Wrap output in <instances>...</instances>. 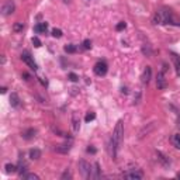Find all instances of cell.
Wrapping results in <instances>:
<instances>
[{
    "mask_svg": "<svg viewBox=\"0 0 180 180\" xmlns=\"http://www.w3.org/2000/svg\"><path fill=\"white\" fill-rule=\"evenodd\" d=\"M122 138H124V124L120 120L116 124V128L113 131V137H111V142H110V148H111V156L113 159H116L117 152L120 149V145L122 143Z\"/></svg>",
    "mask_w": 180,
    "mask_h": 180,
    "instance_id": "cell-1",
    "label": "cell"
},
{
    "mask_svg": "<svg viewBox=\"0 0 180 180\" xmlns=\"http://www.w3.org/2000/svg\"><path fill=\"white\" fill-rule=\"evenodd\" d=\"M173 17H172V10L169 9H162L156 11L155 17H153V23L155 24H169L172 23Z\"/></svg>",
    "mask_w": 180,
    "mask_h": 180,
    "instance_id": "cell-2",
    "label": "cell"
},
{
    "mask_svg": "<svg viewBox=\"0 0 180 180\" xmlns=\"http://www.w3.org/2000/svg\"><path fill=\"white\" fill-rule=\"evenodd\" d=\"M122 177L127 180H141L143 177V173L139 169H131V170L125 172V173L122 174Z\"/></svg>",
    "mask_w": 180,
    "mask_h": 180,
    "instance_id": "cell-3",
    "label": "cell"
},
{
    "mask_svg": "<svg viewBox=\"0 0 180 180\" xmlns=\"http://www.w3.org/2000/svg\"><path fill=\"white\" fill-rule=\"evenodd\" d=\"M79 169H80V173H82L83 176L90 179V176H92V170H93V168L90 166V163H87V162H85V160H80L79 162Z\"/></svg>",
    "mask_w": 180,
    "mask_h": 180,
    "instance_id": "cell-4",
    "label": "cell"
},
{
    "mask_svg": "<svg viewBox=\"0 0 180 180\" xmlns=\"http://www.w3.org/2000/svg\"><path fill=\"white\" fill-rule=\"evenodd\" d=\"M14 10H15L14 2H13V0H7L6 3L2 6V14H3V15H10V14L14 13Z\"/></svg>",
    "mask_w": 180,
    "mask_h": 180,
    "instance_id": "cell-5",
    "label": "cell"
},
{
    "mask_svg": "<svg viewBox=\"0 0 180 180\" xmlns=\"http://www.w3.org/2000/svg\"><path fill=\"white\" fill-rule=\"evenodd\" d=\"M93 70H94V73L97 75V76H104V75L107 73L108 68H107L106 62H97V64L94 65V68H93Z\"/></svg>",
    "mask_w": 180,
    "mask_h": 180,
    "instance_id": "cell-6",
    "label": "cell"
},
{
    "mask_svg": "<svg viewBox=\"0 0 180 180\" xmlns=\"http://www.w3.org/2000/svg\"><path fill=\"white\" fill-rule=\"evenodd\" d=\"M21 59H23V61H24L25 64H27L28 66H30V68H31V69H33V70H37V69H38L37 64L34 62L33 56H31L30 54H28V52H23V54H21Z\"/></svg>",
    "mask_w": 180,
    "mask_h": 180,
    "instance_id": "cell-7",
    "label": "cell"
},
{
    "mask_svg": "<svg viewBox=\"0 0 180 180\" xmlns=\"http://www.w3.org/2000/svg\"><path fill=\"white\" fill-rule=\"evenodd\" d=\"M166 86H168V83H166L165 75H163V72H159L158 77H156V87L160 89V90H163V89H166Z\"/></svg>",
    "mask_w": 180,
    "mask_h": 180,
    "instance_id": "cell-8",
    "label": "cell"
},
{
    "mask_svg": "<svg viewBox=\"0 0 180 180\" xmlns=\"http://www.w3.org/2000/svg\"><path fill=\"white\" fill-rule=\"evenodd\" d=\"M156 158H158V160L160 162L165 168H169V166H170V159H169L165 153H162L160 151H156Z\"/></svg>",
    "mask_w": 180,
    "mask_h": 180,
    "instance_id": "cell-9",
    "label": "cell"
},
{
    "mask_svg": "<svg viewBox=\"0 0 180 180\" xmlns=\"http://www.w3.org/2000/svg\"><path fill=\"white\" fill-rule=\"evenodd\" d=\"M72 128H73V132H79L80 130V118L77 113H73V116H72Z\"/></svg>",
    "mask_w": 180,
    "mask_h": 180,
    "instance_id": "cell-10",
    "label": "cell"
},
{
    "mask_svg": "<svg viewBox=\"0 0 180 180\" xmlns=\"http://www.w3.org/2000/svg\"><path fill=\"white\" fill-rule=\"evenodd\" d=\"M151 77H152V69H151V66H147L145 68V70H143V73H142V82L143 83H149Z\"/></svg>",
    "mask_w": 180,
    "mask_h": 180,
    "instance_id": "cell-11",
    "label": "cell"
},
{
    "mask_svg": "<svg viewBox=\"0 0 180 180\" xmlns=\"http://www.w3.org/2000/svg\"><path fill=\"white\" fill-rule=\"evenodd\" d=\"M172 59H173V64H174V69H176V73L177 76H180V56L174 52H172Z\"/></svg>",
    "mask_w": 180,
    "mask_h": 180,
    "instance_id": "cell-12",
    "label": "cell"
},
{
    "mask_svg": "<svg viewBox=\"0 0 180 180\" xmlns=\"http://www.w3.org/2000/svg\"><path fill=\"white\" fill-rule=\"evenodd\" d=\"M70 148L72 147H70L69 143H61V145H56L55 147V151L58 153H68L70 151Z\"/></svg>",
    "mask_w": 180,
    "mask_h": 180,
    "instance_id": "cell-13",
    "label": "cell"
},
{
    "mask_svg": "<svg viewBox=\"0 0 180 180\" xmlns=\"http://www.w3.org/2000/svg\"><path fill=\"white\" fill-rule=\"evenodd\" d=\"M10 104H11V107H20V97L17 93H11L10 94Z\"/></svg>",
    "mask_w": 180,
    "mask_h": 180,
    "instance_id": "cell-14",
    "label": "cell"
},
{
    "mask_svg": "<svg viewBox=\"0 0 180 180\" xmlns=\"http://www.w3.org/2000/svg\"><path fill=\"white\" fill-rule=\"evenodd\" d=\"M35 134H37V131H35L34 128H30V130H25V131L23 132L21 137L24 138V139H27V141H28V139H33V138L35 137Z\"/></svg>",
    "mask_w": 180,
    "mask_h": 180,
    "instance_id": "cell-15",
    "label": "cell"
},
{
    "mask_svg": "<svg viewBox=\"0 0 180 180\" xmlns=\"http://www.w3.org/2000/svg\"><path fill=\"white\" fill-rule=\"evenodd\" d=\"M34 30H35V33H46V30H48V23H40V24H37L35 27H34Z\"/></svg>",
    "mask_w": 180,
    "mask_h": 180,
    "instance_id": "cell-16",
    "label": "cell"
},
{
    "mask_svg": "<svg viewBox=\"0 0 180 180\" xmlns=\"http://www.w3.org/2000/svg\"><path fill=\"white\" fill-rule=\"evenodd\" d=\"M90 179H100V165H99V163H94V165H93V170H92Z\"/></svg>",
    "mask_w": 180,
    "mask_h": 180,
    "instance_id": "cell-17",
    "label": "cell"
},
{
    "mask_svg": "<svg viewBox=\"0 0 180 180\" xmlns=\"http://www.w3.org/2000/svg\"><path fill=\"white\" fill-rule=\"evenodd\" d=\"M30 158L33 160H38L41 158V151L40 149H31L30 151Z\"/></svg>",
    "mask_w": 180,
    "mask_h": 180,
    "instance_id": "cell-18",
    "label": "cell"
},
{
    "mask_svg": "<svg viewBox=\"0 0 180 180\" xmlns=\"http://www.w3.org/2000/svg\"><path fill=\"white\" fill-rule=\"evenodd\" d=\"M4 169H6V173H15L17 170V166L13 165V163H7L6 166H4Z\"/></svg>",
    "mask_w": 180,
    "mask_h": 180,
    "instance_id": "cell-19",
    "label": "cell"
},
{
    "mask_svg": "<svg viewBox=\"0 0 180 180\" xmlns=\"http://www.w3.org/2000/svg\"><path fill=\"white\" fill-rule=\"evenodd\" d=\"M21 177L25 180H40V176L35 173H25V174H23Z\"/></svg>",
    "mask_w": 180,
    "mask_h": 180,
    "instance_id": "cell-20",
    "label": "cell"
},
{
    "mask_svg": "<svg viewBox=\"0 0 180 180\" xmlns=\"http://www.w3.org/2000/svg\"><path fill=\"white\" fill-rule=\"evenodd\" d=\"M172 143H173L177 149H180V134H174L172 137Z\"/></svg>",
    "mask_w": 180,
    "mask_h": 180,
    "instance_id": "cell-21",
    "label": "cell"
},
{
    "mask_svg": "<svg viewBox=\"0 0 180 180\" xmlns=\"http://www.w3.org/2000/svg\"><path fill=\"white\" fill-rule=\"evenodd\" d=\"M23 28H24V24L20 23V21L14 23V25H13V31H14V33H21Z\"/></svg>",
    "mask_w": 180,
    "mask_h": 180,
    "instance_id": "cell-22",
    "label": "cell"
},
{
    "mask_svg": "<svg viewBox=\"0 0 180 180\" xmlns=\"http://www.w3.org/2000/svg\"><path fill=\"white\" fill-rule=\"evenodd\" d=\"M142 52H143V54H145V55L148 56V58H151V56H152V51H151V45H147V44H145V45H142Z\"/></svg>",
    "mask_w": 180,
    "mask_h": 180,
    "instance_id": "cell-23",
    "label": "cell"
},
{
    "mask_svg": "<svg viewBox=\"0 0 180 180\" xmlns=\"http://www.w3.org/2000/svg\"><path fill=\"white\" fill-rule=\"evenodd\" d=\"M65 52H68V54H73V52H76V46L73 45V44H68V45H65Z\"/></svg>",
    "mask_w": 180,
    "mask_h": 180,
    "instance_id": "cell-24",
    "label": "cell"
},
{
    "mask_svg": "<svg viewBox=\"0 0 180 180\" xmlns=\"http://www.w3.org/2000/svg\"><path fill=\"white\" fill-rule=\"evenodd\" d=\"M96 118V114L93 113V111H89L87 114H86V122H90V121H93V120Z\"/></svg>",
    "mask_w": 180,
    "mask_h": 180,
    "instance_id": "cell-25",
    "label": "cell"
},
{
    "mask_svg": "<svg viewBox=\"0 0 180 180\" xmlns=\"http://www.w3.org/2000/svg\"><path fill=\"white\" fill-rule=\"evenodd\" d=\"M52 37L61 38L62 37V31L59 30V28H54V30H52Z\"/></svg>",
    "mask_w": 180,
    "mask_h": 180,
    "instance_id": "cell-26",
    "label": "cell"
},
{
    "mask_svg": "<svg viewBox=\"0 0 180 180\" xmlns=\"http://www.w3.org/2000/svg\"><path fill=\"white\" fill-rule=\"evenodd\" d=\"M83 48H85V49H90V48H92V41H90V40H85V41H83Z\"/></svg>",
    "mask_w": 180,
    "mask_h": 180,
    "instance_id": "cell-27",
    "label": "cell"
},
{
    "mask_svg": "<svg viewBox=\"0 0 180 180\" xmlns=\"http://www.w3.org/2000/svg\"><path fill=\"white\" fill-rule=\"evenodd\" d=\"M125 27H127V24H125L124 21H121V23H118V24L116 25V30H117V31H121V30H124Z\"/></svg>",
    "mask_w": 180,
    "mask_h": 180,
    "instance_id": "cell-28",
    "label": "cell"
},
{
    "mask_svg": "<svg viewBox=\"0 0 180 180\" xmlns=\"http://www.w3.org/2000/svg\"><path fill=\"white\" fill-rule=\"evenodd\" d=\"M33 44H34V46H37V48H40V46H41V41H40V38L34 37V38H33Z\"/></svg>",
    "mask_w": 180,
    "mask_h": 180,
    "instance_id": "cell-29",
    "label": "cell"
},
{
    "mask_svg": "<svg viewBox=\"0 0 180 180\" xmlns=\"http://www.w3.org/2000/svg\"><path fill=\"white\" fill-rule=\"evenodd\" d=\"M69 80H72V82H77L79 80V77H77V75L76 73H69Z\"/></svg>",
    "mask_w": 180,
    "mask_h": 180,
    "instance_id": "cell-30",
    "label": "cell"
},
{
    "mask_svg": "<svg viewBox=\"0 0 180 180\" xmlns=\"http://www.w3.org/2000/svg\"><path fill=\"white\" fill-rule=\"evenodd\" d=\"M70 177H72V174L69 173V170H66V172H65V173L61 176V179H62V180H65V179H70Z\"/></svg>",
    "mask_w": 180,
    "mask_h": 180,
    "instance_id": "cell-31",
    "label": "cell"
},
{
    "mask_svg": "<svg viewBox=\"0 0 180 180\" xmlns=\"http://www.w3.org/2000/svg\"><path fill=\"white\" fill-rule=\"evenodd\" d=\"M87 152H89V153H96V149H94L93 147H89V148H87Z\"/></svg>",
    "mask_w": 180,
    "mask_h": 180,
    "instance_id": "cell-32",
    "label": "cell"
},
{
    "mask_svg": "<svg viewBox=\"0 0 180 180\" xmlns=\"http://www.w3.org/2000/svg\"><path fill=\"white\" fill-rule=\"evenodd\" d=\"M21 76L24 77V80H30V75H28V73H23Z\"/></svg>",
    "mask_w": 180,
    "mask_h": 180,
    "instance_id": "cell-33",
    "label": "cell"
},
{
    "mask_svg": "<svg viewBox=\"0 0 180 180\" xmlns=\"http://www.w3.org/2000/svg\"><path fill=\"white\" fill-rule=\"evenodd\" d=\"M6 90H7L6 87H2V89H0V92H2V93H6Z\"/></svg>",
    "mask_w": 180,
    "mask_h": 180,
    "instance_id": "cell-34",
    "label": "cell"
},
{
    "mask_svg": "<svg viewBox=\"0 0 180 180\" xmlns=\"http://www.w3.org/2000/svg\"><path fill=\"white\" fill-rule=\"evenodd\" d=\"M176 177H177V179H180V172H179V173L176 174Z\"/></svg>",
    "mask_w": 180,
    "mask_h": 180,
    "instance_id": "cell-35",
    "label": "cell"
},
{
    "mask_svg": "<svg viewBox=\"0 0 180 180\" xmlns=\"http://www.w3.org/2000/svg\"><path fill=\"white\" fill-rule=\"evenodd\" d=\"M65 2H68V0H65Z\"/></svg>",
    "mask_w": 180,
    "mask_h": 180,
    "instance_id": "cell-36",
    "label": "cell"
}]
</instances>
